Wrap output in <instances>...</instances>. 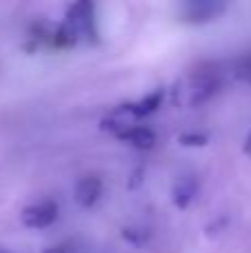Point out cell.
<instances>
[{
  "mask_svg": "<svg viewBox=\"0 0 251 253\" xmlns=\"http://www.w3.org/2000/svg\"><path fill=\"white\" fill-rule=\"evenodd\" d=\"M20 220L27 229H47L58 220V205L49 198L38 200L22 209Z\"/></svg>",
  "mask_w": 251,
  "mask_h": 253,
  "instance_id": "cell-1",
  "label": "cell"
},
{
  "mask_svg": "<svg viewBox=\"0 0 251 253\" xmlns=\"http://www.w3.org/2000/svg\"><path fill=\"white\" fill-rule=\"evenodd\" d=\"M238 76L243 80H247V83H251V58H247V60L238 67Z\"/></svg>",
  "mask_w": 251,
  "mask_h": 253,
  "instance_id": "cell-7",
  "label": "cell"
},
{
  "mask_svg": "<svg viewBox=\"0 0 251 253\" xmlns=\"http://www.w3.org/2000/svg\"><path fill=\"white\" fill-rule=\"evenodd\" d=\"M245 153H247V156H251V133L247 135V140H245Z\"/></svg>",
  "mask_w": 251,
  "mask_h": 253,
  "instance_id": "cell-8",
  "label": "cell"
},
{
  "mask_svg": "<svg viewBox=\"0 0 251 253\" xmlns=\"http://www.w3.org/2000/svg\"><path fill=\"white\" fill-rule=\"evenodd\" d=\"M102 196V180L98 175H84L76 182L74 189V200L78 202L83 209H91Z\"/></svg>",
  "mask_w": 251,
  "mask_h": 253,
  "instance_id": "cell-3",
  "label": "cell"
},
{
  "mask_svg": "<svg viewBox=\"0 0 251 253\" xmlns=\"http://www.w3.org/2000/svg\"><path fill=\"white\" fill-rule=\"evenodd\" d=\"M123 140H127L129 144H133V147L138 149H151L156 142V135L154 131L149 129V126L145 125H129L127 129L123 131V133H118Z\"/></svg>",
  "mask_w": 251,
  "mask_h": 253,
  "instance_id": "cell-5",
  "label": "cell"
},
{
  "mask_svg": "<svg viewBox=\"0 0 251 253\" xmlns=\"http://www.w3.org/2000/svg\"><path fill=\"white\" fill-rule=\"evenodd\" d=\"M196 191H198V182H196L194 175H182V178H178L171 189L173 205H176L178 209H187L189 202L196 198Z\"/></svg>",
  "mask_w": 251,
  "mask_h": 253,
  "instance_id": "cell-4",
  "label": "cell"
},
{
  "mask_svg": "<svg viewBox=\"0 0 251 253\" xmlns=\"http://www.w3.org/2000/svg\"><path fill=\"white\" fill-rule=\"evenodd\" d=\"M160 102H163V89H156V91H151L149 96L142 98L136 105H127L123 109V114L129 116V118H142V116H147V114H154L160 107Z\"/></svg>",
  "mask_w": 251,
  "mask_h": 253,
  "instance_id": "cell-6",
  "label": "cell"
},
{
  "mask_svg": "<svg viewBox=\"0 0 251 253\" xmlns=\"http://www.w3.org/2000/svg\"><path fill=\"white\" fill-rule=\"evenodd\" d=\"M218 78L213 74H198L189 80V98H187V105L196 107V105H203L207 102L213 93L218 91Z\"/></svg>",
  "mask_w": 251,
  "mask_h": 253,
  "instance_id": "cell-2",
  "label": "cell"
},
{
  "mask_svg": "<svg viewBox=\"0 0 251 253\" xmlns=\"http://www.w3.org/2000/svg\"><path fill=\"white\" fill-rule=\"evenodd\" d=\"M0 253H9V251H4V249H0Z\"/></svg>",
  "mask_w": 251,
  "mask_h": 253,
  "instance_id": "cell-9",
  "label": "cell"
}]
</instances>
